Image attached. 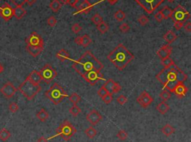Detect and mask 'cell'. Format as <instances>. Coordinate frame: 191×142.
<instances>
[{"label": "cell", "instance_id": "44", "mask_svg": "<svg viewBox=\"0 0 191 142\" xmlns=\"http://www.w3.org/2000/svg\"><path fill=\"white\" fill-rule=\"evenodd\" d=\"M47 23L51 27H55L56 26V24H57V19H56V18L55 16H51L48 18Z\"/></svg>", "mask_w": 191, "mask_h": 142}, {"label": "cell", "instance_id": "25", "mask_svg": "<svg viewBox=\"0 0 191 142\" xmlns=\"http://www.w3.org/2000/svg\"><path fill=\"white\" fill-rule=\"evenodd\" d=\"M161 132H162L163 134L165 135L167 137H169V136H172V135L175 133V128L171 126L170 124H167L164 125V126L161 128Z\"/></svg>", "mask_w": 191, "mask_h": 142}, {"label": "cell", "instance_id": "58", "mask_svg": "<svg viewBox=\"0 0 191 142\" xmlns=\"http://www.w3.org/2000/svg\"><path fill=\"white\" fill-rule=\"evenodd\" d=\"M118 1H119V0H108V2L109 3L112 5H114V4H116Z\"/></svg>", "mask_w": 191, "mask_h": 142}, {"label": "cell", "instance_id": "27", "mask_svg": "<svg viewBox=\"0 0 191 142\" xmlns=\"http://www.w3.org/2000/svg\"><path fill=\"white\" fill-rule=\"evenodd\" d=\"M36 116H37V118L40 120V121L45 122L46 120L49 118L50 115H49L48 112L46 110V109H45L42 108L41 109H40V110L39 111L37 114H36Z\"/></svg>", "mask_w": 191, "mask_h": 142}, {"label": "cell", "instance_id": "37", "mask_svg": "<svg viewBox=\"0 0 191 142\" xmlns=\"http://www.w3.org/2000/svg\"><path fill=\"white\" fill-rule=\"evenodd\" d=\"M171 92L167 89H164L161 93H160V97L164 100V101H168L171 97Z\"/></svg>", "mask_w": 191, "mask_h": 142}, {"label": "cell", "instance_id": "23", "mask_svg": "<svg viewBox=\"0 0 191 142\" xmlns=\"http://www.w3.org/2000/svg\"><path fill=\"white\" fill-rule=\"evenodd\" d=\"M26 14V11L22 8V6H16L14 9V16L17 19H21Z\"/></svg>", "mask_w": 191, "mask_h": 142}, {"label": "cell", "instance_id": "16", "mask_svg": "<svg viewBox=\"0 0 191 142\" xmlns=\"http://www.w3.org/2000/svg\"><path fill=\"white\" fill-rule=\"evenodd\" d=\"M103 86L105 88V89L108 91V92L111 94L119 92L122 89L121 86L118 83L113 81L112 79H108L106 81V83L103 85Z\"/></svg>", "mask_w": 191, "mask_h": 142}, {"label": "cell", "instance_id": "12", "mask_svg": "<svg viewBox=\"0 0 191 142\" xmlns=\"http://www.w3.org/2000/svg\"><path fill=\"white\" fill-rule=\"evenodd\" d=\"M0 16L8 22L14 16V8L8 3H5L0 7Z\"/></svg>", "mask_w": 191, "mask_h": 142}, {"label": "cell", "instance_id": "61", "mask_svg": "<svg viewBox=\"0 0 191 142\" xmlns=\"http://www.w3.org/2000/svg\"><path fill=\"white\" fill-rule=\"evenodd\" d=\"M167 1H168L169 2H173L175 0H167Z\"/></svg>", "mask_w": 191, "mask_h": 142}, {"label": "cell", "instance_id": "24", "mask_svg": "<svg viewBox=\"0 0 191 142\" xmlns=\"http://www.w3.org/2000/svg\"><path fill=\"white\" fill-rule=\"evenodd\" d=\"M164 39L166 42H167L168 44H171V43H173L175 40L177 39V36L176 34L174 33L172 31L169 30L164 35Z\"/></svg>", "mask_w": 191, "mask_h": 142}, {"label": "cell", "instance_id": "3", "mask_svg": "<svg viewBox=\"0 0 191 142\" xmlns=\"http://www.w3.org/2000/svg\"><path fill=\"white\" fill-rule=\"evenodd\" d=\"M107 59L112 62L116 69L122 71L134 59V56L124 45L119 44L107 56Z\"/></svg>", "mask_w": 191, "mask_h": 142}, {"label": "cell", "instance_id": "18", "mask_svg": "<svg viewBox=\"0 0 191 142\" xmlns=\"http://www.w3.org/2000/svg\"><path fill=\"white\" fill-rule=\"evenodd\" d=\"M187 92V87L184 83H179V84L177 85L175 88H174L173 92L172 93H174L178 98L181 99V98H182V97H184L186 95Z\"/></svg>", "mask_w": 191, "mask_h": 142}, {"label": "cell", "instance_id": "22", "mask_svg": "<svg viewBox=\"0 0 191 142\" xmlns=\"http://www.w3.org/2000/svg\"><path fill=\"white\" fill-rule=\"evenodd\" d=\"M56 58L58 60L61 61V62H64L66 60H70V54L68 53V51H66L65 49L62 48L56 54Z\"/></svg>", "mask_w": 191, "mask_h": 142}, {"label": "cell", "instance_id": "45", "mask_svg": "<svg viewBox=\"0 0 191 142\" xmlns=\"http://www.w3.org/2000/svg\"><path fill=\"white\" fill-rule=\"evenodd\" d=\"M71 29L73 33H75V34H78V33H79V32L82 30V28L79 26V24H78V23H75V24L73 25Z\"/></svg>", "mask_w": 191, "mask_h": 142}, {"label": "cell", "instance_id": "53", "mask_svg": "<svg viewBox=\"0 0 191 142\" xmlns=\"http://www.w3.org/2000/svg\"><path fill=\"white\" fill-rule=\"evenodd\" d=\"M185 30L187 32H190L191 31V23L190 22H187L185 26H183Z\"/></svg>", "mask_w": 191, "mask_h": 142}, {"label": "cell", "instance_id": "13", "mask_svg": "<svg viewBox=\"0 0 191 142\" xmlns=\"http://www.w3.org/2000/svg\"><path fill=\"white\" fill-rule=\"evenodd\" d=\"M137 102L143 108H147L149 107L153 102V98L146 91H143L140 93V95L137 97Z\"/></svg>", "mask_w": 191, "mask_h": 142}, {"label": "cell", "instance_id": "7", "mask_svg": "<svg viewBox=\"0 0 191 142\" xmlns=\"http://www.w3.org/2000/svg\"><path fill=\"white\" fill-rule=\"evenodd\" d=\"M149 14H151L164 2V0H134Z\"/></svg>", "mask_w": 191, "mask_h": 142}, {"label": "cell", "instance_id": "47", "mask_svg": "<svg viewBox=\"0 0 191 142\" xmlns=\"http://www.w3.org/2000/svg\"><path fill=\"white\" fill-rule=\"evenodd\" d=\"M127 101H128L127 97H125L124 95L119 96V97H117V99H116L117 103L119 104H120V105H123V104H125L126 102H127Z\"/></svg>", "mask_w": 191, "mask_h": 142}, {"label": "cell", "instance_id": "52", "mask_svg": "<svg viewBox=\"0 0 191 142\" xmlns=\"http://www.w3.org/2000/svg\"><path fill=\"white\" fill-rule=\"evenodd\" d=\"M183 23H180V22H175V23H174V27H175V29H177V30H180L181 28H183Z\"/></svg>", "mask_w": 191, "mask_h": 142}, {"label": "cell", "instance_id": "36", "mask_svg": "<svg viewBox=\"0 0 191 142\" xmlns=\"http://www.w3.org/2000/svg\"><path fill=\"white\" fill-rule=\"evenodd\" d=\"M114 18L118 22H122L126 19V13L122 10H119L114 13Z\"/></svg>", "mask_w": 191, "mask_h": 142}, {"label": "cell", "instance_id": "46", "mask_svg": "<svg viewBox=\"0 0 191 142\" xmlns=\"http://www.w3.org/2000/svg\"><path fill=\"white\" fill-rule=\"evenodd\" d=\"M119 30L121 31L123 33L126 34V33L129 32V30H130V26L127 23H123L121 26H119Z\"/></svg>", "mask_w": 191, "mask_h": 142}, {"label": "cell", "instance_id": "56", "mask_svg": "<svg viewBox=\"0 0 191 142\" xmlns=\"http://www.w3.org/2000/svg\"><path fill=\"white\" fill-rule=\"evenodd\" d=\"M37 142H48V139L46 138L45 137H43V136H42V137L39 138L37 139Z\"/></svg>", "mask_w": 191, "mask_h": 142}, {"label": "cell", "instance_id": "17", "mask_svg": "<svg viewBox=\"0 0 191 142\" xmlns=\"http://www.w3.org/2000/svg\"><path fill=\"white\" fill-rule=\"evenodd\" d=\"M172 48L169 44L167 45H164L158 51H157V54L158 56L161 58V60L164 59V58H169L172 54Z\"/></svg>", "mask_w": 191, "mask_h": 142}, {"label": "cell", "instance_id": "51", "mask_svg": "<svg viewBox=\"0 0 191 142\" xmlns=\"http://www.w3.org/2000/svg\"><path fill=\"white\" fill-rule=\"evenodd\" d=\"M154 18H155V19L158 21V23H161V22L164 19V16H163L162 13H161V11L157 12V13L154 14Z\"/></svg>", "mask_w": 191, "mask_h": 142}, {"label": "cell", "instance_id": "6", "mask_svg": "<svg viewBox=\"0 0 191 142\" xmlns=\"http://www.w3.org/2000/svg\"><path fill=\"white\" fill-rule=\"evenodd\" d=\"M76 129L74 127V126L68 120H65L62 124H60V126L56 129V135L52 137L48 138V141L52 139V138L56 136H61L64 141H67L70 140L74 135L76 133Z\"/></svg>", "mask_w": 191, "mask_h": 142}, {"label": "cell", "instance_id": "14", "mask_svg": "<svg viewBox=\"0 0 191 142\" xmlns=\"http://www.w3.org/2000/svg\"><path fill=\"white\" fill-rule=\"evenodd\" d=\"M17 89L11 82H8V83H5L0 89L1 93L8 99H10L13 97L15 93L17 92Z\"/></svg>", "mask_w": 191, "mask_h": 142}, {"label": "cell", "instance_id": "38", "mask_svg": "<svg viewBox=\"0 0 191 142\" xmlns=\"http://www.w3.org/2000/svg\"><path fill=\"white\" fill-rule=\"evenodd\" d=\"M161 63L162 64V65L164 66V68H165V67H169V66H171V65H174L175 62H174V61L172 60L170 58H167L161 60Z\"/></svg>", "mask_w": 191, "mask_h": 142}, {"label": "cell", "instance_id": "40", "mask_svg": "<svg viewBox=\"0 0 191 142\" xmlns=\"http://www.w3.org/2000/svg\"><path fill=\"white\" fill-rule=\"evenodd\" d=\"M137 21H138V23L140 24V26H144L149 23V19L145 15H141V16L138 18Z\"/></svg>", "mask_w": 191, "mask_h": 142}, {"label": "cell", "instance_id": "33", "mask_svg": "<svg viewBox=\"0 0 191 142\" xmlns=\"http://www.w3.org/2000/svg\"><path fill=\"white\" fill-rule=\"evenodd\" d=\"M161 13H162L163 16H164V19H167L171 17V15L172 13V10L171 8H169V7L165 6L164 7L162 10L161 11Z\"/></svg>", "mask_w": 191, "mask_h": 142}, {"label": "cell", "instance_id": "20", "mask_svg": "<svg viewBox=\"0 0 191 142\" xmlns=\"http://www.w3.org/2000/svg\"><path fill=\"white\" fill-rule=\"evenodd\" d=\"M26 50L29 52L30 55H32L33 58H36V57L39 56L43 51V48L42 47H32L26 45Z\"/></svg>", "mask_w": 191, "mask_h": 142}, {"label": "cell", "instance_id": "49", "mask_svg": "<svg viewBox=\"0 0 191 142\" xmlns=\"http://www.w3.org/2000/svg\"><path fill=\"white\" fill-rule=\"evenodd\" d=\"M85 1H86V0H76L75 4H74L73 7L77 10V11H78V10L80 9V8L81 7V5L84 4V2H85Z\"/></svg>", "mask_w": 191, "mask_h": 142}, {"label": "cell", "instance_id": "26", "mask_svg": "<svg viewBox=\"0 0 191 142\" xmlns=\"http://www.w3.org/2000/svg\"><path fill=\"white\" fill-rule=\"evenodd\" d=\"M156 109L158 111L159 113L162 114V115H165L169 110V106L165 101H162L157 106Z\"/></svg>", "mask_w": 191, "mask_h": 142}, {"label": "cell", "instance_id": "28", "mask_svg": "<svg viewBox=\"0 0 191 142\" xmlns=\"http://www.w3.org/2000/svg\"><path fill=\"white\" fill-rule=\"evenodd\" d=\"M62 7V4L59 2L58 0H52L51 2V3L50 4V8H51V10L55 13L58 12V11Z\"/></svg>", "mask_w": 191, "mask_h": 142}, {"label": "cell", "instance_id": "1", "mask_svg": "<svg viewBox=\"0 0 191 142\" xmlns=\"http://www.w3.org/2000/svg\"><path fill=\"white\" fill-rule=\"evenodd\" d=\"M156 78L164 85V89L173 92L175 86L187 80V75L175 64L165 67L156 75Z\"/></svg>", "mask_w": 191, "mask_h": 142}, {"label": "cell", "instance_id": "31", "mask_svg": "<svg viewBox=\"0 0 191 142\" xmlns=\"http://www.w3.org/2000/svg\"><path fill=\"white\" fill-rule=\"evenodd\" d=\"M91 43H92V40L88 34H85L81 37V45L84 48H86L88 45H90Z\"/></svg>", "mask_w": 191, "mask_h": 142}, {"label": "cell", "instance_id": "59", "mask_svg": "<svg viewBox=\"0 0 191 142\" xmlns=\"http://www.w3.org/2000/svg\"><path fill=\"white\" fill-rule=\"evenodd\" d=\"M3 71H4L3 65H2V64L0 62V74H2V72H3Z\"/></svg>", "mask_w": 191, "mask_h": 142}, {"label": "cell", "instance_id": "57", "mask_svg": "<svg viewBox=\"0 0 191 142\" xmlns=\"http://www.w3.org/2000/svg\"><path fill=\"white\" fill-rule=\"evenodd\" d=\"M75 1H76V0H68V1H67V4H68V5H71V6L73 7L74 4H75Z\"/></svg>", "mask_w": 191, "mask_h": 142}, {"label": "cell", "instance_id": "9", "mask_svg": "<svg viewBox=\"0 0 191 142\" xmlns=\"http://www.w3.org/2000/svg\"><path fill=\"white\" fill-rule=\"evenodd\" d=\"M40 72L42 80L50 83L57 77V72L50 64H46Z\"/></svg>", "mask_w": 191, "mask_h": 142}, {"label": "cell", "instance_id": "35", "mask_svg": "<svg viewBox=\"0 0 191 142\" xmlns=\"http://www.w3.org/2000/svg\"><path fill=\"white\" fill-rule=\"evenodd\" d=\"M68 97H69V100H70V101L73 104H77L80 101H81V97H80V95H78V94L75 92H74V93H73V94H70Z\"/></svg>", "mask_w": 191, "mask_h": 142}, {"label": "cell", "instance_id": "39", "mask_svg": "<svg viewBox=\"0 0 191 142\" xmlns=\"http://www.w3.org/2000/svg\"><path fill=\"white\" fill-rule=\"evenodd\" d=\"M91 20H92V22L94 23V24L98 25L99 23H100L101 22L103 21V18H102L99 13H95V14H94L93 16H92Z\"/></svg>", "mask_w": 191, "mask_h": 142}, {"label": "cell", "instance_id": "62", "mask_svg": "<svg viewBox=\"0 0 191 142\" xmlns=\"http://www.w3.org/2000/svg\"><path fill=\"white\" fill-rule=\"evenodd\" d=\"M0 1H1V0H0Z\"/></svg>", "mask_w": 191, "mask_h": 142}, {"label": "cell", "instance_id": "29", "mask_svg": "<svg viewBox=\"0 0 191 142\" xmlns=\"http://www.w3.org/2000/svg\"><path fill=\"white\" fill-rule=\"evenodd\" d=\"M11 137V133L6 128H3L0 130V140L3 142L7 141Z\"/></svg>", "mask_w": 191, "mask_h": 142}, {"label": "cell", "instance_id": "41", "mask_svg": "<svg viewBox=\"0 0 191 142\" xmlns=\"http://www.w3.org/2000/svg\"><path fill=\"white\" fill-rule=\"evenodd\" d=\"M102 99L105 104H110L112 102V101H113V96L110 93H108L106 95H105L102 97Z\"/></svg>", "mask_w": 191, "mask_h": 142}, {"label": "cell", "instance_id": "50", "mask_svg": "<svg viewBox=\"0 0 191 142\" xmlns=\"http://www.w3.org/2000/svg\"><path fill=\"white\" fill-rule=\"evenodd\" d=\"M16 6H22L26 3V0H10Z\"/></svg>", "mask_w": 191, "mask_h": 142}, {"label": "cell", "instance_id": "43", "mask_svg": "<svg viewBox=\"0 0 191 142\" xmlns=\"http://www.w3.org/2000/svg\"><path fill=\"white\" fill-rule=\"evenodd\" d=\"M8 108H9V110L11 111V112H13V113H15V112H17L18 110H19V106H18V104L15 102L11 103V104L9 105Z\"/></svg>", "mask_w": 191, "mask_h": 142}, {"label": "cell", "instance_id": "15", "mask_svg": "<svg viewBox=\"0 0 191 142\" xmlns=\"http://www.w3.org/2000/svg\"><path fill=\"white\" fill-rule=\"evenodd\" d=\"M86 119L91 125L94 126L96 125L100 121H102V116L96 109H93L91 111H90L89 113L87 115Z\"/></svg>", "mask_w": 191, "mask_h": 142}, {"label": "cell", "instance_id": "54", "mask_svg": "<svg viewBox=\"0 0 191 142\" xmlns=\"http://www.w3.org/2000/svg\"><path fill=\"white\" fill-rule=\"evenodd\" d=\"M74 42H75V44H77V45H81V37H76L75 38V40H74Z\"/></svg>", "mask_w": 191, "mask_h": 142}, {"label": "cell", "instance_id": "34", "mask_svg": "<svg viewBox=\"0 0 191 142\" xmlns=\"http://www.w3.org/2000/svg\"><path fill=\"white\" fill-rule=\"evenodd\" d=\"M69 112H70V113L73 116L76 117L81 113V109H80V107H78L76 104H73V106H72V107H70V108Z\"/></svg>", "mask_w": 191, "mask_h": 142}, {"label": "cell", "instance_id": "4", "mask_svg": "<svg viewBox=\"0 0 191 142\" xmlns=\"http://www.w3.org/2000/svg\"><path fill=\"white\" fill-rule=\"evenodd\" d=\"M45 96L50 99L52 104L57 105L62 102L65 97H68V94L64 91L62 86L55 83L50 87V89L45 92Z\"/></svg>", "mask_w": 191, "mask_h": 142}, {"label": "cell", "instance_id": "5", "mask_svg": "<svg viewBox=\"0 0 191 142\" xmlns=\"http://www.w3.org/2000/svg\"><path fill=\"white\" fill-rule=\"evenodd\" d=\"M17 90L19 92L22 93L24 97H26L29 101H31L40 92V90H41V86L40 85L32 83L26 77V80L19 85Z\"/></svg>", "mask_w": 191, "mask_h": 142}, {"label": "cell", "instance_id": "2", "mask_svg": "<svg viewBox=\"0 0 191 142\" xmlns=\"http://www.w3.org/2000/svg\"><path fill=\"white\" fill-rule=\"evenodd\" d=\"M70 61L73 62L72 68L81 76L91 71L101 72L104 69L103 64L90 51H85L78 60H70Z\"/></svg>", "mask_w": 191, "mask_h": 142}, {"label": "cell", "instance_id": "21", "mask_svg": "<svg viewBox=\"0 0 191 142\" xmlns=\"http://www.w3.org/2000/svg\"><path fill=\"white\" fill-rule=\"evenodd\" d=\"M93 5L90 3L88 0H86L84 4L81 5V7L80 8V9L78 11V13H81V14H88L90 11L93 8Z\"/></svg>", "mask_w": 191, "mask_h": 142}, {"label": "cell", "instance_id": "11", "mask_svg": "<svg viewBox=\"0 0 191 142\" xmlns=\"http://www.w3.org/2000/svg\"><path fill=\"white\" fill-rule=\"evenodd\" d=\"M26 45L32 47H42V48H43V45H44L43 40L41 36L35 31L32 32V34L26 38Z\"/></svg>", "mask_w": 191, "mask_h": 142}, {"label": "cell", "instance_id": "30", "mask_svg": "<svg viewBox=\"0 0 191 142\" xmlns=\"http://www.w3.org/2000/svg\"><path fill=\"white\" fill-rule=\"evenodd\" d=\"M96 28H97V30L100 32L101 34H105V33L108 31L109 26L108 25L105 23V22L102 21V22H101L100 23L96 25Z\"/></svg>", "mask_w": 191, "mask_h": 142}, {"label": "cell", "instance_id": "19", "mask_svg": "<svg viewBox=\"0 0 191 142\" xmlns=\"http://www.w3.org/2000/svg\"><path fill=\"white\" fill-rule=\"evenodd\" d=\"M27 78L29 79L32 83L37 85H40V82L42 81V78L40 75V72L36 70L32 71L30 73V75L27 77Z\"/></svg>", "mask_w": 191, "mask_h": 142}, {"label": "cell", "instance_id": "8", "mask_svg": "<svg viewBox=\"0 0 191 142\" xmlns=\"http://www.w3.org/2000/svg\"><path fill=\"white\" fill-rule=\"evenodd\" d=\"M190 17V14L189 12L182 5H178L175 9L172 11L171 17L172 20L175 22H180V23H186L187 21Z\"/></svg>", "mask_w": 191, "mask_h": 142}, {"label": "cell", "instance_id": "55", "mask_svg": "<svg viewBox=\"0 0 191 142\" xmlns=\"http://www.w3.org/2000/svg\"><path fill=\"white\" fill-rule=\"evenodd\" d=\"M36 2H37V0H26V2L29 5V6L33 5Z\"/></svg>", "mask_w": 191, "mask_h": 142}, {"label": "cell", "instance_id": "42", "mask_svg": "<svg viewBox=\"0 0 191 142\" xmlns=\"http://www.w3.org/2000/svg\"><path fill=\"white\" fill-rule=\"evenodd\" d=\"M117 138L121 141H124L126 139H127L128 138V134L126 131L124 130H119L117 133Z\"/></svg>", "mask_w": 191, "mask_h": 142}, {"label": "cell", "instance_id": "48", "mask_svg": "<svg viewBox=\"0 0 191 142\" xmlns=\"http://www.w3.org/2000/svg\"><path fill=\"white\" fill-rule=\"evenodd\" d=\"M98 95L99 96V97H101V98H102V97H104V96L105 95H106L107 94H108V91H107L106 89H105V87H104L103 86H102V87H101L100 89H99V90H98Z\"/></svg>", "mask_w": 191, "mask_h": 142}, {"label": "cell", "instance_id": "32", "mask_svg": "<svg viewBox=\"0 0 191 142\" xmlns=\"http://www.w3.org/2000/svg\"><path fill=\"white\" fill-rule=\"evenodd\" d=\"M85 133L86 134V136H88V138L93 139L94 137H95L96 134H97V131L95 128H93V126H90L88 129H86L85 130Z\"/></svg>", "mask_w": 191, "mask_h": 142}, {"label": "cell", "instance_id": "60", "mask_svg": "<svg viewBox=\"0 0 191 142\" xmlns=\"http://www.w3.org/2000/svg\"><path fill=\"white\" fill-rule=\"evenodd\" d=\"M59 2H61V3H63V4H67V1H68V0H58Z\"/></svg>", "mask_w": 191, "mask_h": 142}, {"label": "cell", "instance_id": "10", "mask_svg": "<svg viewBox=\"0 0 191 142\" xmlns=\"http://www.w3.org/2000/svg\"><path fill=\"white\" fill-rule=\"evenodd\" d=\"M81 77L85 79L90 86H94L99 80H105L103 77V75L101 73V72H97V71H91V72L83 75Z\"/></svg>", "mask_w": 191, "mask_h": 142}]
</instances>
